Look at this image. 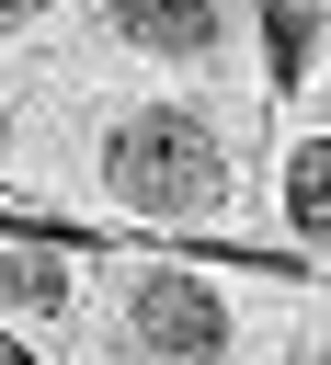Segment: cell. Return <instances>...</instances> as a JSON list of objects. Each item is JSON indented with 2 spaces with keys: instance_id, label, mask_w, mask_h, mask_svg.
<instances>
[{
  "instance_id": "obj_3",
  "label": "cell",
  "mask_w": 331,
  "mask_h": 365,
  "mask_svg": "<svg viewBox=\"0 0 331 365\" xmlns=\"http://www.w3.org/2000/svg\"><path fill=\"white\" fill-rule=\"evenodd\" d=\"M103 23L126 46H148V57H205L228 34V0H103Z\"/></svg>"
},
{
  "instance_id": "obj_7",
  "label": "cell",
  "mask_w": 331,
  "mask_h": 365,
  "mask_svg": "<svg viewBox=\"0 0 331 365\" xmlns=\"http://www.w3.org/2000/svg\"><path fill=\"white\" fill-rule=\"evenodd\" d=\"M0 365H34V354H23V331H0Z\"/></svg>"
},
{
  "instance_id": "obj_4",
  "label": "cell",
  "mask_w": 331,
  "mask_h": 365,
  "mask_svg": "<svg viewBox=\"0 0 331 365\" xmlns=\"http://www.w3.org/2000/svg\"><path fill=\"white\" fill-rule=\"evenodd\" d=\"M285 228L297 240H331V137H297L285 148Z\"/></svg>"
},
{
  "instance_id": "obj_6",
  "label": "cell",
  "mask_w": 331,
  "mask_h": 365,
  "mask_svg": "<svg viewBox=\"0 0 331 365\" xmlns=\"http://www.w3.org/2000/svg\"><path fill=\"white\" fill-rule=\"evenodd\" d=\"M0 297H11V308H57V297H68V274H57L46 251H0Z\"/></svg>"
},
{
  "instance_id": "obj_8",
  "label": "cell",
  "mask_w": 331,
  "mask_h": 365,
  "mask_svg": "<svg viewBox=\"0 0 331 365\" xmlns=\"http://www.w3.org/2000/svg\"><path fill=\"white\" fill-rule=\"evenodd\" d=\"M34 11H46V0H0V23H34Z\"/></svg>"
},
{
  "instance_id": "obj_1",
  "label": "cell",
  "mask_w": 331,
  "mask_h": 365,
  "mask_svg": "<svg viewBox=\"0 0 331 365\" xmlns=\"http://www.w3.org/2000/svg\"><path fill=\"white\" fill-rule=\"evenodd\" d=\"M103 182H114L126 217H205L228 194V137L194 103H137L103 137Z\"/></svg>"
},
{
  "instance_id": "obj_9",
  "label": "cell",
  "mask_w": 331,
  "mask_h": 365,
  "mask_svg": "<svg viewBox=\"0 0 331 365\" xmlns=\"http://www.w3.org/2000/svg\"><path fill=\"white\" fill-rule=\"evenodd\" d=\"M320 365H331V342H320Z\"/></svg>"
},
{
  "instance_id": "obj_5",
  "label": "cell",
  "mask_w": 331,
  "mask_h": 365,
  "mask_svg": "<svg viewBox=\"0 0 331 365\" xmlns=\"http://www.w3.org/2000/svg\"><path fill=\"white\" fill-rule=\"evenodd\" d=\"M263 46H274V68L297 80V68H308V46H320V11H308V0H263Z\"/></svg>"
},
{
  "instance_id": "obj_2",
  "label": "cell",
  "mask_w": 331,
  "mask_h": 365,
  "mask_svg": "<svg viewBox=\"0 0 331 365\" xmlns=\"http://www.w3.org/2000/svg\"><path fill=\"white\" fill-rule=\"evenodd\" d=\"M126 319H137V342H148L160 365H217V354H228V308H217L205 274H137Z\"/></svg>"
}]
</instances>
